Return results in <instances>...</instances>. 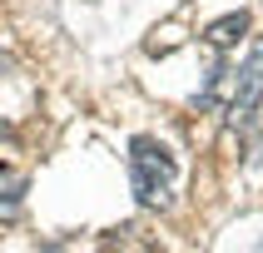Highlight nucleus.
Instances as JSON below:
<instances>
[{
  "label": "nucleus",
  "mask_w": 263,
  "mask_h": 253,
  "mask_svg": "<svg viewBox=\"0 0 263 253\" xmlns=\"http://www.w3.org/2000/svg\"><path fill=\"white\" fill-rule=\"evenodd\" d=\"M204 104H219L229 124H243L253 109H263V40L249 45L243 65L214 70V80H209V89H204Z\"/></svg>",
  "instance_id": "f257e3e1"
},
{
  "label": "nucleus",
  "mask_w": 263,
  "mask_h": 253,
  "mask_svg": "<svg viewBox=\"0 0 263 253\" xmlns=\"http://www.w3.org/2000/svg\"><path fill=\"white\" fill-rule=\"evenodd\" d=\"M174 154L159 144V139H149L139 134L129 144V184H134V199L144 208H164L169 204V193H174Z\"/></svg>",
  "instance_id": "f03ea898"
},
{
  "label": "nucleus",
  "mask_w": 263,
  "mask_h": 253,
  "mask_svg": "<svg viewBox=\"0 0 263 253\" xmlns=\"http://www.w3.org/2000/svg\"><path fill=\"white\" fill-rule=\"evenodd\" d=\"M243 35H249V10H229V15H219V20L204 30V40L214 45V50H234Z\"/></svg>",
  "instance_id": "7ed1b4c3"
},
{
  "label": "nucleus",
  "mask_w": 263,
  "mask_h": 253,
  "mask_svg": "<svg viewBox=\"0 0 263 253\" xmlns=\"http://www.w3.org/2000/svg\"><path fill=\"white\" fill-rule=\"evenodd\" d=\"M5 184H10V169H5V159H0V189H5Z\"/></svg>",
  "instance_id": "20e7f679"
}]
</instances>
